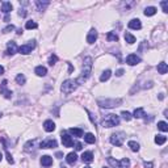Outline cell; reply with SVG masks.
Wrapping results in <instances>:
<instances>
[{"mask_svg": "<svg viewBox=\"0 0 168 168\" xmlns=\"http://www.w3.org/2000/svg\"><path fill=\"white\" fill-rule=\"evenodd\" d=\"M92 58L91 57H85L84 62H83V67H81V75L76 79L78 84H83L88 78H89L91 72H92Z\"/></svg>", "mask_w": 168, "mask_h": 168, "instance_id": "1", "label": "cell"}, {"mask_svg": "<svg viewBox=\"0 0 168 168\" xmlns=\"http://www.w3.org/2000/svg\"><path fill=\"white\" fill-rule=\"evenodd\" d=\"M121 104H122V100L121 99H99L97 100V105L100 108H105V109L120 107Z\"/></svg>", "mask_w": 168, "mask_h": 168, "instance_id": "2", "label": "cell"}, {"mask_svg": "<svg viewBox=\"0 0 168 168\" xmlns=\"http://www.w3.org/2000/svg\"><path fill=\"white\" fill-rule=\"evenodd\" d=\"M120 123V117L117 114H105V117L101 121L102 128H114Z\"/></svg>", "mask_w": 168, "mask_h": 168, "instance_id": "3", "label": "cell"}, {"mask_svg": "<svg viewBox=\"0 0 168 168\" xmlns=\"http://www.w3.org/2000/svg\"><path fill=\"white\" fill-rule=\"evenodd\" d=\"M78 81L74 80V79H67V80H64L63 83H62V87H61V91L64 93V95H70V93H72L74 91L78 88Z\"/></svg>", "mask_w": 168, "mask_h": 168, "instance_id": "4", "label": "cell"}, {"mask_svg": "<svg viewBox=\"0 0 168 168\" xmlns=\"http://www.w3.org/2000/svg\"><path fill=\"white\" fill-rule=\"evenodd\" d=\"M107 160L113 168H129V166H130V160L128 158H123L121 160H116L114 158L109 156V158H107Z\"/></svg>", "mask_w": 168, "mask_h": 168, "instance_id": "5", "label": "cell"}, {"mask_svg": "<svg viewBox=\"0 0 168 168\" xmlns=\"http://www.w3.org/2000/svg\"><path fill=\"white\" fill-rule=\"evenodd\" d=\"M123 139H125V134L123 133H114V134L110 135V138H109V141H110V143L113 144V146H117V147H121L123 144Z\"/></svg>", "mask_w": 168, "mask_h": 168, "instance_id": "6", "label": "cell"}, {"mask_svg": "<svg viewBox=\"0 0 168 168\" xmlns=\"http://www.w3.org/2000/svg\"><path fill=\"white\" fill-rule=\"evenodd\" d=\"M36 41H29L28 43H25V45L20 46L19 48V53H21V54L24 55H28L32 53V50H34V48H36Z\"/></svg>", "mask_w": 168, "mask_h": 168, "instance_id": "7", "label": "cell"}, {"mask_svg": "<svg viewBox=\"0 0 168 168\" xmlns=\"http://www.w3.org/2000/svg\"><path fill=\"white\" fill-rule=\"evenodd\" d=\"M7 87H8V81L3 80L1 84H0V93H1L5 99H11V97H12V91H9Z\"/></svg>", "mask_w": 168, "mask_h": 168, "instance_id": "8", "label": "cell"}, {"mask_svg": "<svg viewBox=\"0 0 168 168\" xmlns=\"http://www.w3.org/2000/svg\"><path fill=\"white\" fill-rule=\"evenodd\" d=\"M17 51H19V46H17V43L14 42V41H9V42L7 43V51H5V54L7 55H13V54H16Z\"/></svg>", "mask_w": 168, "mask_h": 168, "instance_id": "9", "label": "cell"}, {"mask_svg": "<svg viewBox=\"0 0 168 168\" xmlns=\"http://www.w3.org/2000/svg\"><path fill=\"white\" fill-rule=\"evenodd\" d=\"M57 146H58V143L55 139H46L40 143L41 149H54V147H57Z\"/></svg>", "mask_w": 168, "mask_h": 168, "instance_id": "10", "label": "cell"}, {"mask_svg": "<svg viewBox=\"0 0 168 168\" xmlns=\"http://www.w3.org/2000/svg\"><path fill=\"white\" fill-rule=\"evenodd\" d=\"M126 63H128L129 66H135V64L141 63V58L138 57L137 54H129L128 57H126Z\"/></svg>", "mask_w": 168, "mask_h": 168, "instance_id": "11", "label": "cell"}, {"mask_svg": "<svg viewBox=\"0 0 168 168\" xmlns=\"http://www.w3.org/2000/svg\"><path fill=\"white\" fill-rule=\"evenodd\" d=\"M62 143L64 147H72L74 146V139L66 133H62Z\"/></svg>", "mask_w": 168, "mask_h": 168, "instance_id": "12", "label": "cell"}, {"mask_svg": "<svg viewBox=\"0 0 168 168\" xmlns=\"http://www.w3.org/2000/svg\"><path fill=\"white\" fill-rule=\"evenodd\" d=\"M134 5H137V1H121V4H120V7H121V9L122 11H126V12H129V11H131L133 9V7Z\"/></svg>", "mask_w": 168, "mask_h": 168, "instance_id": "13", "label": "cell"}, {"mask_svg": "<svg viewBox=\"0 0 168 168\" xmlns=\"http://www.w3.org/2000/svg\"><path fill=\"white\" fill-rule=\"evenodd\" d=\"M96 40H97V32H96V29H91L89 33H88V36H87V42L89 43V45H92V43L96 42Z\"/></svg>", "mask_w": 168, "mask_h": 168, "instance_id": "14", "label": "cell"}, {"mask_svg": "<svg viewBox=\"0 0 168 168\" xmlns=\"http://www.w3.org/2000/svg\"><path fill=\"white\" fill-rule=\"evenodd\" d=\"M129 28L134 29V30H139L142 28V22H141L139 19H133L131 21H129Z\"/></svg>", "mask_w": 168, "mask_h": 168, "instance_id": "15", "label": "cell"}, {"mask_svg": "<svg viewBox=\"0 0 168 168\" xmlns=\"http://www.w3.org/2000/svg\"><path fill=\"white\" fill-rule=\"evenodd\" d=\"M43 129H45V131H48V133L54 131L55 130V123L53 122L51 120L45 121V122H43Z\"/></svg>", "mask_w": 168, "mask_h": 168, "instance_id": "16", "label": "cell"}, {"mask_svg": "<svg viewBox=\"0 0 168 168\" xmlns=\"http://www.w3.org/2000/svg\"><path fill=\"white\" fill-rule=\"evenodd\" d=\"M81 160H83L84 163H92L93 162V154L91 151L83 152V155H81Z\"/></svg>", "mask_w": 168, "mask_h": 168, "instance_id": "17", "label": "cell"}, {"mask_svg": "<svg viewBox=\"0 0 168 168\" xmlns=\"http://www.w3.org/2000/svg\"><path fill=\"white\" fill-rule=\"evenodd\" d=\"M41 164H42L43 167L53 166V158H51V156H49V155L42 156V158H41Z\"/></svg>", "mask_w": 168, "mask_h": 168, "instance_id": "18", "label": "cell"}, {"mask_svg": "<svg viewBox=\"0 0 168 168\" xmlns=\"http://www.w3.org/2000/svg\"><path fill=\"white\" fill-rule=\"evenodd\" d=\"M12 9H13V7H12V4H11L9 1H4V3L1 4V12H3V13L8 14Z\"/></svg>", "mask_w": 168, "mask_h": 168, "instance_id": "19", "label": "cell"}, {"mask_svg": "<svg viewBox=\"0 0 168 168\" xmlns=\"http://www.w3.org/2000/svg\"><path fill=\"white\" fill-rule=\"evenodd\" d=\"M158 72L159 74H162V75H164V74H167V71H168V66H167V63L166 62H160V63L158 64Z\"/></svg>", "mask_w": 168, "mask_h": 168, "instance_id": "20", "label": "cell"}, {"mask_svg": "<svg viewBox=\"0 0 168 168\" xmlns=\"http://www.w3.org/2000/svg\"><path fill=\"white\" fill-rule=\"evenodd\" d=\"M36 142L37 141L36 139H33V141H29V142H26L25 143V146H24V150L26 152H32L34 150V146H36Z\"/></svg>", "mask_w": 168, "mask_h": 168, "instance_id": "21", "label": "cell"}, {"mask_svg": "<svg viewBox=\"0 0 168 168\" xmlns=\"http://www.w3.org/2000/svg\"><path fill=\"white\" fill-rule=\"evenodd\" d=\"M34 72H36L37 76H46L48 70H46V67H43V66H37L36 70H34Z\"/></svg>", "mask_w": 168, "mask_h": 168, "instance_id": "22", "label": "cell"}, {"mask_svg": "<svg viewBox=\"0 0 168 168\" xmlns=\"http://www.w3.org/2000/svg\"><path fill=\"white\" fill-rule=\"evenodd\" d=\"M76 160H78V155H76L75 152H70V154L67 155V158H66V162L68 164H75Z\"/></svg>", "mask_w": 168, "mask_h": 168, "instance_id": "23", "label": "cell"}, {"mask_svg": "<svg viewBox=\"0 0 168 168\" xmlns=\"http://www.w3.org/2000/svg\"><path fill=\"white\" fill-rule=\"evenodd\" d=\"M70 133H71L74 137H76V138L83 137V134H84V131L81 130V129H79V128H71V129H70Z\"/></svg>", "mask_w": 168, "mask_h": 168, "instance_id": "24", "label": "cell"}, {"mask_svg": "<svg viewBox=\"0 0 168 168\" xmlns=\"http://www.w3.org/2000/svg\"><path fill=\"white\" fill-rule=\"evenodd\" d=\"M50 1H41V0H36V5L38 8V11H45L46 7H49Z\"/></svg>", "mask_w": 168, "mask_h": 168, "instance_id": "25", "label": "cell"}, {"mask_svg": "<svg viewBox=\"0 0 168 168\" xmlns=\"http://www.w3.org/2000/svg\"><path fill=\"white\" fill-rule=\"evenodd\" d=\"M146 114H144V109L143 108H137L134 110V113H133V117L134 118H142V117H144Z\"/></svg>", "mask_w": 168, "mask_h": 168, "instance_id": "26", "label": "cell"}, {"mask_svg": "<svg viewBox=\"0 0 168 168\" xmlns=\"http://www.w3.org/2000/svg\"><path fill=\"white\" fill-rule=\"evenodd\" d=\"M84 141H85L87 143L92 144V143H95V142H96V137L92 134V133H87V134L84 135Z\"/></svg>", "mask_w": 168, "mask_h": 168, "instance_id": "27", "label": "cell"}, {"mask_svg": "<svg viewBox=\"0 0 168 168\" xmlns=\"http://www.w3.org/2000/svg\"><path fill=\"white\" fill-rule=\"evenodd\" d=\"M110 75H112V71H110V70H105V71L101 74V76H100V81H102V83H104V81L109 80Z\"/></svg>", "mask_w": 168, "mask_h": 168, "instance_id": "28", "label": "cell"}, {"mask_svg": "<svg viewBox=\"0 0 168 168\" xmlns=\"http://www.w3.org/2000/svg\"><path fill=\"white\" fill-rule=\"evenodd\" d=\"M144 16H147V17H151V16H154V14L156 13V8L155 7H147L146 9H144Z\"/></svg>", "mask_w": 168, "mask_h": 168, "instance_id": "29", "label": "cell"}, {"mask_svg": "<svg viewBox=\"0 0 168 168\" xmlns=\"http://www.w3.org/2000/svg\"><path fill=\"white\" fill-rule=\"evenodd\" d=\"M167 142V137H164V135H160V134H158L155 137V143L156 144H164Z\"/></svg>", "mask_w": 168, "mask_h": 168, "instance_id": "30", "label": "cell"}, {"mask_svg": "<svg viewBox=\"0 0 168 168\" xmlns=\"http://www.w3.org/2000/svg\"><path fill=\"white\" fill-rule=\"evenodd\" d=\"M128 144H129V147H130L131 151H134V152H138V151H139V143H137L135 141H130V142H129Z\"/></svg>", "mask_w": 168, "mask_h": 168, "instance_id": "31", "label": "cell"}, {"mask_svg": "<svg viewBox=\"0 0 168 168\" xmlns=\"http://www.w3.org/2000/svg\"><path fill=\"white\" fill-rule=\"evenodd\" d=\"M125 41H126V42H128V43H130V45H133V43L135 42V37L133 36L131 33H129V32H126V33H125Z\"/></svg>", "mask_w": 168, "mask_h": 168, "instance_id": "32", "label": "cell"}, {"mask_svg": "<svg viewBox=\"0 0 168 168\" xmlns=\"http://www.w3.org/2000/svg\"><path fill=\"white\" fill-rule=\"evenodd\" d=\"M107 38L108 41H110V42H116V41H118V36H117L114 32H109L107 34Z\"/></svg>", "mask_w": 168, "mask_h": 168, "instance_id": "33", "label": "cell"}, {"mask_svg": "<svg viewBox=\"0 0 168 168\" xmlns=\"http://www.w3.org/2000/svg\"><path fill=\"white\" fill-rule=\"evenodd\" d=\"M25 81H26V78H25L24 74H19V75L16 76V83L17 84L22 85V84H25Z\"/></svg>", "mask_w": 168, "mask_h": 168, "instance_id": "34", "label": "cell"}, {"mask_svg": "<svg viewBox=\"0 0 168 168\" xmlns=\"http://www.w3.org/2000/svg\"><path fill=\"white\" fill-rule=\"evenodd\" d=\"M158 129L160 131H168V123L164 122V121H160V122H158Z\"/></svg>", "mask_w": 168, "mask_h": 168, "instance_id": "35", "label": "cell"}, {"mask_svg": "<svg viewBox=\"0 0 168 168\" xmlns=\"http://www.w3.org/2000/svg\"><path fill=\"white\" fill-rule=\"evenodd\" d=\"M25 28H26V29H37L38 25H37L36 21H33V20H29V21H26Z\"/></svg>", "mask_w": 168, "mask_h": 168, "instance_id": "36", "label": "cell"}, {"mask_svg": "<svg viewBox=\"0 0 168 168\" xmlns=\"http://www.w3.org/2000/svg\"><path fill=\"white\" fill-rule=\"evenodd\" d=\"M121 116H122V118L125 120V121H130L133 118V116L129 112H126V110H123V112H121Z\"/></svg>", "mask_w": 168, "mask_h": 168, "instance_id": "37", "label": "cell"}, {"mask_svg": "<svg viewBox=\"0 0 168 168\" xmlns=\"http://www.w3.org/2000/svg\"><path fill=\"white\" fill-rule=\"evenodd\" d=\"M57 61H58V57H57L55 54L50 55V58H49V64H50V66H54V64L57 63Z\"/></svg>", "mask_w": 168, "mask_h": 168, "instance_id": "38", "label": "cell"}, {"mask_svg": "<svg viewBox=\"0 0 168 168\" xmlns=\"http://www.w3.org/2000/svg\"><path fill=\"white\" fill-rule=\"evenodd\" d=\"M160 5H162V8H163V12L167 13L168 12V1L167 0H163V1L160 3Z\"/></svg>", "mask_w": 168, "mask_h": 168, "instance_id": "39", "label": "cell"}, {"mask_svg": "<svg viewBox=\"0 0 168 168\" xmlns=\"http://www.w3.org/2000/svg\"><path fill=\"white\" fill-rule=\"evenodd\" d=\"M14 30V26L13 25H8V26H5L4 29H3V33H9V32H12Z\"/></svg>", "mask_w": 168, "mask_h": 168, "instance_id": "40", "label": "cell"}, {"mask_svg": "<svg viewBox=\"0 0 168 168\" xmlns=\"http://www.w3.org/2000/svg\"><path fill=\"white\" fill-rule=\"evenodd\" d=\"M74 146H75V150H76V151H80V150L83 149V144H81L80 142H75V143H74Z\"/></svg>", "mask_w": 168, "mask_h": 168, "instance_id": "41", "label": "cell"}, {"mask_svg": "<svg viewBox=\"0 0 168 168\" xmlns=\"http://www.w3.org/2000/svg\"><path fill=\"white\" fill-rule=\"evenodd\" d=\"M7 160H8V163H9V164H13V163H14V160H13L12 155H11L8 151H7Z\"/></svg>", "mask_w": 168, "mask_h": 168, "instance_id": "42", "label": "cell"}, {"mask_svg": "<svg viewBox=\"0 0 168 168\" xmlns=\"http://www.w3.org/2000/svg\"><path fill=\"white\" fill-rule=\"evenodd\" d=\"M19 14H20V16H21V17H25L26 14H28V12H26V9H24V8H20Z\"/></svg>", "mask_w": 168, "mask_h": 168, "instance_id": "43", "label": "cell"}, {"mask_svg": "<svg viewBox=\"0 0 168 168\" xmlns=\"http://www.w3.org/2000/svg\"><path fill=\"white\" fill-rule=\"evenodd\" d=\"M144 168H154V164L151 163V162H149V163H147V162H144Z\"/></svg>", "mask_w": 168, "mask_h": 168, "instance_id": "44", "label": "cell"}, {"mask_svg": "<svg viewBox=\"0 0 168 168\" xmlns=\"http://www.w3.org/2000/svg\"><path fill=\"white\" fill-rule=\"evenodd\" d=\"M87 113H88V114H89V118H91V122H92V123H96V118H95V117H93V114H92V113H91V112H88V110H87Z\"/></svg>", "mask_w": 168, "mask_h": 168, "instance_id": "45", "label": "cell"}, {"mask_svg": "<svg viewBox=\"0 0 168 168\" xmlns=\"http://www.w3.org/2000/svg\"><path fill=\"white\" fill-rule=\"evenodd\" d=\"M123 72H125V71H123L122 68H120V70H117V71H116V75H117V76H122Z\"/></svg>", "mask_w": 168, "mask_h": 168, "instance_id": "46", "label": "cell"}, {"mask_svg": "<svg viewBox=\"0 0 168 168\" xmlns=\"http://www.w3.org/2000/svg\"><path fill=\"white\" fill-rule=\"evenodd\" d=\"M3 74H4V67L0 66V75H3Z\"/></svg>", "mask_w": 168, "mask_h": 168, "instance_id": "47", "label": "cell"}, {"mask_svg": "<svg viewBox=\"0 0 168 168\" xmlns=\"http://www.w3.org/2000/svg\"><path fill=\"white\" fill-rule=\"evenodd\" d=\"M4 21H7V22H8V21H9V16H8V14H7V16H5V17H4Z\"/></svg>", "mask_w": 168, "mask_h": 168, "instance_id": "48", "label": "cell"}, {"mask_svg": "<svg viewBox=\"0 0 168 168\" xmlns=\"http://www.w3.org/2000/svg\"><path fill=\"white\" fill-rule=\"evenodd\" d=\"M164 99V95L163 93H160V95H159V100H163Z\"/></svg>", "mask_w": 168, "mask_h": 168, "instance_id": "49", "label": "cell"}, {"mask_svg": "<svg viewBox=\"0 0 168 168\" xmlns=\"http://www.w3.org/2000/svg\"><path fill=\"white\" fill-rule=\"evenodd\" d=\"M1 159H3V154L0 152V162H1Z\"/></svg>", "mask_w": 168, "mask_h": 168, "instance_id": "50", "label": "cell"}, {"mask_svg": "<svg viewBox=\"0 0 168 168\" xmlns=\"http://www.w3.org/2000/svg\"><path fill=\"white\" fill-rule=\"evenodd\" d=\"M1 116H3V114H1V112H0V118H1Z\"/></svg>", "mask_w": 168, "mask_h": 168, "instance_id": "51", "label": "cell"}, {"mask_svg": "<svg viewBox=\"0 0 168 168\" xmlns=\"http://www.w3.org/2000/svg\"><path fill=\"white\" fill-rule=\"evenodd\" d=\"M84 168H91V167H84Z\"/></svg>", "mask_w": 168, "mask_h": 168, "instance_id": "52", "label": "cell"}, {"mask_svg": "<svg viewBox=\"0 0 168 168\" xmlns=\"http://www.w3.org/2000/svg\"><path fill=\"white\" fill-rule=\"evenodd\" d=\"M104 168H108V167H104Z\"/></svg>", "mask_w": 168, "mask_h": 168, "instance_id": "53", "label": "cell"}, {"mask_svg": "<svg viewBox=\"0 0 168 168\" xmlns=\"http://www.w3.org/2000/svg\"><path fill=\"white\" fill-rule=\"evenodd\" d=\"M63 168H64V167H63Z\"/></svg>", "mask_w": 168, "mask_h": 168, "instance_id": "54", "label": "cell"}]
</instances>
